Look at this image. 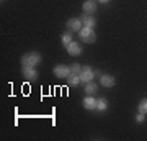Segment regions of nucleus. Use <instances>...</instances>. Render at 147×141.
Returning <instances> with one entry per match:
<instances>
[{
	"label": "nucleus",
	"instance_id": "nucleus-11",
	"mask_svg": "<svg viewBox=\"0 0 147 141\" xmlns=\"http://www.w3.org/2000/svg\"><path fill=\"white\" fill-rule=\"evenodd\" d=\"M82 25L84 26H87V28H93L95 26V23H96V20H95V16H92V15H88V13H85V15H82Z\"/></svg>",
	"mask_w": 147,
	"mask_h": 141
},
{
	"label": "nucleus",
	"instance_id": "nucleus-10",
	"mask_svg": "<svg viewBox=\"0 0 147 141\" xmlns=\"http://www.w3.org/2000/svg\"><path fill=\"white\" fill-rule=\"evenodd\" d=\"M100 82H101V85L103 87H113L116 84V80H115V77L113 76H110V74H103L101 76V79H100Z\"/></svg>",
	"mask_w": 147,
	"mask_h": 141
},
{
	"label": "nucleus",
	"instance_id": "nucleus-12",
	"mask_svg": "<svg viewBox=\"0 0 147 141\" xmlns=\"http://www.w3.org/2000/svg\"><path fill=\"white\" fill-rule=\"evenodd\" d=\"M67 82H69V85L70 87H77L82 80H80V74H72L70 72V76L67 77Z\"/></svg>",
	"mask_w": 147,
	"mask_h": 141
},
{
	"label": "nucleus",
	"instance_id": "nucleus-17",
	"mask_svg": "<svg viewBox=\"0 0 147 141\" xmlns=\"http://www.w3.org/2000/svg\"><path fill=\"white\" fill-rule=\"evenodd\" d=\"M70 71H72V74H80L82 72V66L80 64H70Z\"/></svg>",
	"mask_w": 147,
	"mask_h": 141
},
{
	"label": "nucleus",
	"instance_id": "nucleus-13",
	"mask_svg": "<svg viewBox=\"0 0 147 141\" xmlns=\"http://www.w3.org/2000/svg\"><path fill=\"white\" fill-rule=\"evenodd\" d=\"M96 90H98V87H96V84H95L93 80L85 84V92H87V95H93Z\"/></svg>",
	"mask_w": 147,
	"mask_h": 141
},
{
	"label": "nucleus",
	"instance_id": "nucleus-4",
	"mask_svg": "<svg viewBox=\"0 0 147 141\" xmlns=\"http://www.w3.org/2000/svg\"><path fill=\"white\" fill-rule=\"evenodd\" d=\"M93 77H95L93 69L90 67V66H84V67H82V72H80V80L84 84H87V82H92Z\"/></svg>",
	"mask_w": 147,
	"mask_h": 141
},
{
	"label": "nucleus",
	"instance_id": "nucleus-15",
	"mask_svg": "<svg viewBox=\"0 0 147 141\" xmlns=\"http://www.w3.org/2000/svg\"><path fill=\"white\" fill-rule=\"evenodd\" d=\"M137 110H139V113H144V115H147V99H142L141 102H139V105H137Z\"/></svg>",
	"mask_w": 147,
	"mask_h": 141
},
{
	"label": "nucleus",
	"instance_id": "nucleus-19",
	"mask_svg": "<svg viewBox=\"0 0 147 141\" xmlns=\"http://www.w3.org/2000/svg\"><path fill=\"white\" fill-rule=\"evenodd\" d=\"M98 2H100V3H108L110 0H98Z\"/></svg>",
	"mask_w": 147,
	"mask_h": 141
},
{
	"label": "nucleus",
	"instance_id": "nucleus-16",
	"mask_svg": "<svg viewBox=\"0 0 147 141\" xmlns=\"http://www.w3.org/2000/svg\"><path fill=\"white\" fill-rule=\"evenodd\" d=\"M61 40H62V46H65V48H67L69 44L72 43V35H70V33H64Z\"/></svg>",
	"mask_w": 147,
	"mask_h": 141
},
{
	"label": "nucleus",
	"instance_id": "nucleus-9",
	"mask_svg": "<svg viewBox=\"0 0 147 141\" xmlns=\"http://www.w3.org/2000/svg\"><path fill=\"white\" fill-rule=\"evenodd\" d=\"M82 8H84L85 13L92 15V13H95V12H96V3H95V0H87V2H84Z\"/></svg>",
	"mask_w": 147,
	"mask_h": 141
},
{
	"label": "nucleus",
	"instance_id": "nucleus-8",
	"mask_svg": "<svg viewBox=\"0 0 147 141\" xmlns=\"http://www.w3.org/2000/svg\"><path fill=\"white\" fill-rule=\"evenodd\" d=\"M82 104H84L85 110H96V100H95V97H92V95H87Z\"/></svg>",
	"mask_w": 147,
	"mask_h": 141
},
{
	"label": "nucleus",
	"instance_id": "nucleus-6",
	"mask_svg": "<svg viewBox=\"0 0 147 141\" xmlns=\"http://www.w3.org/2000/svg\"><path fill=\"white\" fill-rule=\"evenodd\" d=\"M67 28L70 31H80L82 30V20L80 18H70L67 21Z\"/></svg>",
	"mask_w": 147,
	"mask_h": 141
},
{
	"label": "nucleus",
	"instance_id": "nucleus-14",
	"mask_svg": "<svg viewBox=\"0 0 147 141\" xmlns=\"http://www.w3.org/2000/svg\"><path fill=\"white\" fill-rule=\"evenodd\" d=\"M106 108H108V100L105 97H101V99L96 100V110L98 112H105Z\"/></svg>",
	"mask_w": 147,
	"mask_h": 141
},
{
	"label": "nucleus",
	"instance_id": "nucleus-3",
	"mask_svg": "<svg viewBox=\"0 0 147 141\" xmlns=\"http://www.w3.org/2000/svg\"><path fill=\"white\" fill-rule=\"evenodd\" d=\"M70 72H72L70 71V66H65V64H59V66L54 67V74L59 79H67L70 76Z\"/></svg>",
	"mask_w": 147,
	"mask_h": 141
},
{
	"label": "nucleus",
	"instance_id": "nucleus-1",
	"mask_svg": "<svg viewBox=\"0 0 147 141\" xmlns=\"http://www.w3.org/2000/svg\"><path fill=\"white\" fill-rule=\"evenodd\" d=\"M39 63H41V54L36 52V51L26 52V54L21 58V64L26 66V67H34V66H38Z\"/></svg>",
	"mask_w": 147,
	"mask_h": 141
},
{
	"label": "nucleus",
	"instance_id": "nucleus-2",
	"mask_svg": "<svg viewBox=\"0 0 147 141\" xmlns=\"http://www.w3.org/2000/svg\"><path fill=\"white\" fill-rule=\"evenodd\" d=\"M79 36H80V40H82L84 43H88V44L96 41V35H95L93 28H87V26L82 28V30L79 31Z\"/></svg>",
	"mask_w": 147,
	"mask_h": 141
},
{
	"label": "nucleus",
	"instance_id": "nucleus-18",
	"mask_svg": "<svg viewBox=\"0 0 147 141\" xmlns=\"http://www.w3.org/2000/svg\"><path fill=\"white\" fill-rule=\"evenodd\" d=\"M134 118H136V121H137V123H142V121L146 120V115H144V113H137V115L134 116Z\"/></svg>",
	"mask_w": 147,
	"mask_h": 141
},
{
	"label": "nucleus",
	"instance_id": "nucleus-7",
	"mask_svg": "<svg viewBox=\"0 0 147 141\" xmlns=\"http://www.w3.org/2000/svg\"><path fill=\"white\" fill-rule=\"evenodd\" d=\"M67 52L70 56H79V54H82V46H80L77 41H72L67 46Z\"/></svg>",
	"mask_w": 147,
	"mask_h": 141
},
{
	"label": "nucleus",
	"instance_id": "nucleus-5",
	"mask_svg": "<svg viewBox=\"0 0 147 141\" xmlns=\"http://www.w3.org/2000/svg\"><path fill=\"white\" fill-rule=\"evenodd\" d=\"M21 72H23L25 79H28V80H36L38 79V72H36V69L34 67H26V66H23Z\"/></svg>",
	"mask_w": 147,
	"mask_h": 141
}]
</instances>
